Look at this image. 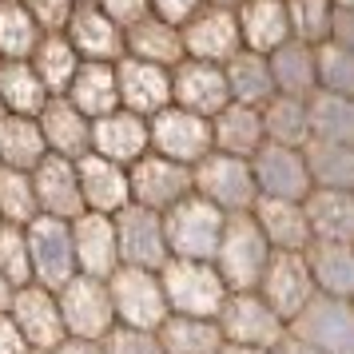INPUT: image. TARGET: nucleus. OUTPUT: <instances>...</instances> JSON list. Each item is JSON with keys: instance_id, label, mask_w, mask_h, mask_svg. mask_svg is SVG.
Returning <instances> with one entry per match:
<instances>
[{"instance_id": "obj_1", "label": "nucleus", "mask_w": 354, "mask_h": 354, "mask_svg": "<svg viewBox=\"0 0 354 354\" xmlns=\"http://www.w3.org/2000/svg\"><path fill=\"white\" fill-rule=\"evenodd\" d=\"M271 259L274 247L267 243L255 215H227V231L223 243H219V255H215V267H219L231 295L263 287V274L271 267Z\"/></svg>"}, {"instance_id": "obj_2", "label": "nucleus", "mask_w": 354, "mask_h": 354, "mask_svg": "<svg viewBox=\"0 0 354 354\" xmlns=\"http://www.w3.org/2000/svg\"><path fill=\"white\" fill-rule=\"evenodd\" d=\"M163 290L171 315H187V319H219L223 303L231 299L223 274L215 263H195V259H171L160 271Z\"/></svg>"}, {"instance_id": "obj_3", "label": "nucleus", "mask_w": 354, "mask_h": 354, "mask_svg": "<svg viewBox=\"0 0 354 354\" xmlns=\"http://www.w3.org/2000/svg\"><path fill=\"white\" fill-rule=\"evenodd\" d=\"M167 223V243H171V259H195V263H215L219 243L227 231V215L203 195H187L179 207L163 215Z\"/></svg>"}, {"instance_id": "obj_4", "label": "nucleus", "mask_w": 354, "mask_h": 354, "mask_svg": "<svg viewBox=\"0 0 354 354\" xmlns=\"http://www.w3.org/2000/svg\"><path fill=\"white\" fill-rule=\"evenodd\" d=\"M195 195L215 203L223 215H251L263 199L251 160L223 156V151H211L203 163H195Z\"/></svg>"}, {"instance_id": "obj_5", "label": "nucleus", "mask_w": 354, "mask_h": 354, "mask_svg": "<svg viewBox=\"0 0 354 354\" xmlns=\"http://www.w3.org/2000/svg\"><path fill=\"white\" fill-rule=\"evenodd\" d=\"M108 287H112V303H115L120 326L160 335V326L171 319V303H167V290H163L160 271L120 267V271L108 279Z\"/></svg>"}, {"instance_id": "obj_6", "label": "nucleus", "mask_w": 354, "mask_h": 354, "mask_svg": "<svg viewBox=\"0 0 354 354\" xmlns=\"http://www.w3.org/2000/svg\"><path fill=\"white\" fill-rule=\"evenodd\" d=\"M219 326L231 346H255V351H283L290 338V326L259 290H239L231 295L219 310Z\"/></svg>"}, {"instance_id": "obj_7", "label": "nucleus", "mask_w": 354, "mask_h": 354, "mask_svg": "<svg viewBox=\"0 0 354 354\" xmlns=\"http://www.w3.org/2000/svg\"><path fill=\"white\" fill-rule=\"evenodd\" d=\"M60 310H64L68 338H88V342H108L120 319H115L112 287L104 279H88L76 274L64 290H60Z\"/></svg>"}, {"instance_id": "obj_8", "label": "nucleus", "mask_w": 354, "mask_h": 354, "mask_svg": "<svg viewBox=\"0 0 354 354\" xmlns=\"http://www.w3.org/2000/svg\"><path fill=\"white\" fill-rule=\"evenodd\" d=\"M151 151L163 160L183 163V167H195L215 151V128H211V120L171 104L160 115H151Z\"/></svg>"}, {"instance_id": "obj_9", "label": "nucleus", "mask_w": 354, "mask_h": 354, "mask_svg": "<svg viewBox=\"0 0 354 354\" xmlns=\"http://www.w3.org/2000/svg\"><path fill=\"white\" fill-rule=\"evenodd\" d=\"M28 251H32V274L40 287L60 290L80 274L76 263V243H72V223L64 219H48L40 215L36 223H28Z\"/></svg>"}, {"instance_id": "obj_10", "label": "nucleus", "mask_w": 354, "mask_h": 354, "mask_svg": "<svg viewBox=\"0 0 354 354\" xmlns=\"http://www.w3.org/2000/svg\"><path fill=\"white\" fill-rule=\"evenodd\" d=\"M120 231V259L124 267H144V271H163L171 263V243H167V223L160 211H147L131 203L115 215Z\"/></svg>"}, {"instance_id": "obj_11", "label": "nucleus", "mask_w": 354, "mask_h": 354, "mask_svg": "<svg viewBox=\"0 0 354 354\" xmlns=\"http://www.w3.org/2000/svg\"><path fill=\"white\" fill-rule=\"evenodd\" d=\"M259 295H263V299L274 306V315L290 326L306 306L319 299V283H315V271H310V259L274 251L271 267H267V274H263Z\"/></svg>"}, {"instance_id": "obj_12", "label": "nucleus", "mask_w": 354, "mask_h": 354, "mask_svg": "<svg viewBox=\"0 0 354 354\" xmlns=\"http://www.w3.org/2000/svg\"><path fill=\"white\" fill-rule=\"evenodd\" d=\"M290 338H299L322 354H354V303L319 295L290 322Z\"/></svg>"}, {"instance_id": "obj_13", "label": "nucleus", "mask_w": 354, "mask_h": 354, "mask_svg": "<svg viewBox=\"0 0 354 354\" xmlns=\"http://www.w3.org/2000/svg\"><path fill=\"white\" fill-rule=\"evenodd\" d=\"M187 195H195V167H183L176 160L163 156H144L131 167V203H140L147 211L167 215L171 207H179Z\"/></svg>"}, {"instance_id": "obj_14", "label": "nucleus", "mask_w": 354, "mask_h": 354, "mask_svg": "<svg viewBox=\"0 0 354 354\" xmlns=\"http://www.w3.org/2000/svg\"><path fill=\"white\" fill-rule=\"evenodd\" d=\"M183 44H187V60H203V64L227 68L247 48L243 44V28H239V12L207 4L195 20L183 24Z\"/></svg>"}, {"instance_id": "obj_15", "label": "nucleus", "mask_w": 354, "mask_h": 354, "mask_svg": "<svg viewBox=\"0 0 354 354\" xmlns=\"http://www.w3.org/2000/svg\"><path fill=\"white\" fill-rule=\"evenodd\" d=\"M255 179L263 199H290V203H306L315 192L310 179V163H306L303 147H283V144H267L255 160Z\"/></svg>"}, {"instance_id": "obj_16", "label": "nucleus", "mask_w": 354, "mask_h": 354, "mask_svg": "<svg viewBox=\"0 0 354 354\" xmlns=\"http://www.w3.org/2000/svg\"><path fill=\"white\" fill-rule=\"evenodd\" d=\"M17 326L24 330V338L32 342V351H60L68 342V326H64V310H60V295L48 287H20L8 310Z\"/></svg>"}, {"instance_id": "obj_17", "label": "nucleus", "mask_w": 354, "mask_h": 354, "mask_svg": "<svg viewBox=\"0 0 354 354\" xmlns=\"http://www.w3.org/2000/svg\"><path fill=\"white\" fill-rule=\"evenodd\" d=\"M171 100L176 108L215 120V115L231 108V88H227V72L219 64H203V60H183L171 72Z\"/></svg>"}, {"instance_id": "obj_18", "label": "nucleus", "mask_w": 354, "mask_h": 354, "mask_svg": "<svg viewBox=\"0 0 354 354\" xmlns=\"http://www.w3.org/2000/svg\"><path fill=\"white\" fill-rule=\"evenodd\" d=\"M72 243H76V263L80 274L88 279H112L124 259H120V231H115L112 215H96V211H84L80 219L72 223Z\"/></svg>"}, {"instance_id": "obj_19", "label": "nucleus", "mask_w": 354, "mask_h": 354, "mask_svg": "<svg viewBox=\"0 0 354 354\" xmlns=\"http://www.w3.org/2000/svg\"><path fill=\"white\" fill-rule=\"evenodd\" d=\"M32 183H36V199H40V215L76 223L84 211H88L84 187H80V167L72 160L48 156V160L32 171Z\"/></svg>"}, {"instance_id": "obj_20", "label": "nucleus", "mask_w": 354, "mask_h": 354, "mask_svg": "<svg viewBox=\"0 0 354 354\" xmlns=\"http://www.w3.org/2000/svg\"><path fill=\"white\" fill-rule=\"evenodd\" d=\"M68 40L92 64H120L128 56V28H120L100 4H80L68 24Z\"/></svg>"}, {"instance_id": "obj_21", "label": "nucleus", "mask_w": 354, "mask_h": 354, "mask_svg": "<svg viewBox=\"0 0 354 354\" xmlns=\"http://www.w3.org/2000/svg\"><path fill=\"white\" fill-rule=\"evenodd\" d=\"M92 151L120 167H136L144 156H151V120L128 112V108L104 115V120H96Z\"/></svg>"}, {"instance_id": "obj_22", "label": "nucleus", "mask_w": 354, "mask_h": 354, "mask_svg": "<svg viewBox=\"0 0 354 354\" xmlns=\"http://www.w3.org/2000/svg\"><path fill=\"white\" fill-rule=\"evenodd\" d=\"M40 131H44V140H48V151L60 156V160L80 163L84 156H92L96 124H92L68 96H52L48 100V108L40 112Z\"/></svg>"}, {"instance_id": "obj_23", "label": "nucleus", "mask_w": 354, "mask_h": 354, "mask_svg": "<svg viewBox=\"0 0 354 354\" xmlns=\"http://www.w3.org/2000/svg\"><path fill=\"white\" fill-rule=\"evenodd\" d=\"M115 72H120V100H124L128 112L151 120V115H160L163 108L176 104V100H171V72H167V68L124 56V60L115 64Z\"/></svg>"}, {"instance_id": "obj_24", "label": "nucleus", "mask_w": 354, "mask_h": 354, "mask_svg": "<svg viewBox=\"0 0 354 354\" xmlns=\"http://www.w3.org/2000/svg\"><path fill=\"white\" fill-rule=\"evenodd\" d=\"M80 187H84V203L96 215H120L124 207H131V167L104 160V156H84L80 163Z\"/></svg>"}, {"instance_id": "obj_25", "label": "nucleus", "mask_w": 354, "mask_h": 354, "mask_svg": "<svg viewBox=\"0 0 354 354\" xmlns=\"http://www.w3.org/2000/svg\"><path fill=\"white\" fill-rule=\"evenodd\" d=\"M255 223L263 227V235L274 251H287V255H306L315 247V227L306 215L303 203H290V199H259L255 203Z\"/></svg>"}, {"instance_id": "obj_26", "label": "nucleus", "mask_w": 354, "mask_h": 354, "mask_svg": "<svg viewBox=\"0 0 354 354\" xmlns=\"http://www.w3.org/2000/svg\"><path fill=\"white\" fill-rule=\"evenodd\" d=\"M239 28L247 52H259V56H274L287 40H295L287 0H247L239 8Z\"/></svg>"}, {"instance_id": "obj_27", "label": "nucleus", "mask_w": 354, "mask_h": 354, "mask_svg": "<svg viewBox=\"0 0 354 354\" xmlns=\"http://www.w3.org/2000/svg\"><path fill=\"white\" fill-rule=\"evenodd\" d=\"M215 128V151L223 156H239V160H255L267 147V128H263V112L259 108H243L231 104L211 120Z\"/></svg>"}, {"instance_id": "obj_28", "label": "nucleus", "mask_w": 354, "mask_h": 354, "mask_svg": "<svg viewBox=\"0 0 354 354\" xmlns=\"http://www.w3.org/2000/svg\"><path fill=\"white\" fill-rule=\"evenodd\" d=\"M128 56L176 72V68L187 60L183 28H176V24H167V20H160V17H147L144 24L128 28Z\"/></svg>"}, {"instance_id": "obj_29", "label": "nucleus", "mask_w": 354, "mask_h": 354, "mask_svg": "<svg viewBox=\"0 0 354 354\" xmlns=\"http://www.w3.org/2000/svg\"><path fill=\"white\" fill-rule=\"evenodd\" d=\"M68 100H72L92 124L104 120V115L120 112L124 100H120V72H115V64H92V60H84L80 76L68 88Z\"/></svg>"}, {"instance_id": "obj_30", "label": "nucleus", "mask_w": 354, "mask_h": 354, "mask_svg": "<svg viewBox=\"0 0 354 354\" xmlns=\"http://www.w3.org/2000/svg\"><path fill=\"white\" fill-rule=\"evenodd\" d=\"M223 72H227V88H231V104H243V108H259L263 112L279 96L274 72H271V56H259V52L243 48Z\"/></svg>"}, {"instance_id": "obj_31", "label": "nucleus", "mask_w": 354, "mask_h": 354, "mask_svg": "<svg viewBox=\"0 0 354 354\" xmlns=\"http://www.w3.org/2000/svg\"><path fill=\"white\" fill-rule=\"evenodd\" d=\"M52 151L44 131H40V120H32V115H4L0 120V167L36 171Z\"/></svg>"}, {"instance_id": "obj_32", "label": "nucleus", "mask_w": 354, "mask_h": 354, "mask_svg": "<svg viewBox=\"0 0 354 354\" xmlns=\"http://www.w3.org/2000/svg\"><path fill=\"white\" fill-rule=\"evenodd\" d=\"M271 72H274L279 96L310 100L319 92V48H310L303 40H287L271 56Z\"/></svg>"}, {"instance_id": "obj_33", "label": "nucleus", "mask_w": 354, "mask_h": 354, "mask_svg": "<svg viewBox=\"0 0 354 354\" xmlns=\"http://www.w3.org/2000/svg\"><path fill=\"white\" fill-rule=\"evenodd\" d=\"M303 207L315 227V243H354V192L315 187Z\"/></svg>"}, {"instance_id": "obj_34", "label": "nucleus", "mask_w": 354, "mask_h": 354, "mask_svg": "<svg viewBox=\"0 0 354 354\" xmlns=\"http://www.w3.org/2000/svg\"><path fill=\"white\" fill-rule=\"evenodd\" d=\"M0 100H4L8 115H32V120H40L52 92L36 76L32 60H4L0 64Z\"/></svg>"}, {"instance_id": "obj_35", "label": "nucleus", "mask_w": 354, "mask_h": 354, "mask_svg": "<svg viewBox=\"0 0 354 354\" xmlns=\"http://www.w3.org/2000/svg\"><path fill=\"white\" fill-rule=\"evenodd\" d=\"M32 68L52 96H68L72 80L80 76V68H84V56L68 40V32H44V40H40V48L32 56Z\"/></svg>"}, {"instance_id": "obj_36", "label": "nucleus", "mask_w": 354, "mask_h": 354, "mask_svg": "<svg viewBox=\"0 0 354 354\" xmlns=\"http://www.w3.org/2000/svg\"><path fill=\"white\" fill-rule=\"evenodd\" d=\"M306 259H310L319 295L354 303V243H315Z\"/></svg>"}, {"instance_id": "obj_37", "label": "nucleus", "mask_w": 354, "mask_h": 354, "mask_svg": "<svg viewBox=\"0 0 354 354\" xmlns=\"http://www.w3.org/2000/svg\"><path fill=\"white\" fill-rule=\"evenodd\" d=\"M160 342L167 354H223L227 346L219 319H187V315H171L163 322Z\"/></svg>"}, {"instance_id": "obj_38", "label": "nucleus", "mask_w": 354, "mask_h": 354, "mask_svg": "<svg viewBox=\"0 0 354 354\" xmlns=\"http://www.w3.org/2000/svg\"><path fill=\"white\" fill-rule=\"evenodd\" d=\"M263 128H267V144L306 147L310 144V100L274 96L263 108Z\"/></svg>"}, {"instance_id": "obj_39", "label": "nucleus", "mask_w": 354, "mask_h": 354, "mask_svg": "<svg viewBox=\"0 0 354 354\" xmlns=\"http://www.w3.org/2000/svg\"><path fill=\"white\" fill-rule=\"evenodd\" d=\"M310 140L354 147V100L335 92L310 96Z\"/></svg>"}, {"instance_id": "obj_40", "label": "nucleus", "mask_w": 354, "mask_h": 354, "mask_svg": "<svg viewBox=\"0 0 354 354\" xmlns=\"http://www.w3.org/2000/svg\"><path fill=\"white\" fill-rule=\"evenodd\" d=\"M44 28L20 0H0V60H32Z\"/></svg>"}, {"instance_id": "obj_41", "label": "nucleus", "mask_w": 354, "mask_h": 354, "mask_svg": "<svg viewBox=\"0 0 354 354\" xmlns=\"http://www.w3.org/2000/svg\"><path fill=\"white\" fill-rule=\"evenodd\" d=\"M303 151H306V163H310V179H315V187L354 192V147L310 140Z\"/></svg>"}, {"instance_id": "obj_42", "label": "nucleus", "mask_w": 354, "mask_h": 354, "mask_svg": "<svg viewBox=\"0 0 354 354\" xmlns=\"http://www.w3.org/2000/svg\"><path fill=\"white\" fill-rule=\"evenodd\" d=\"M0 219L17 223V227H28L40 219V199H36L32 171L0 167Z\"/></svg>"}, {"instance_id": "obj_43", "label": "nucleus", "mask_w": 354, "mask_h": 354, "mask_svg": "<svg viewBox=\"0 0 354 354\" xmlns=\"http://www.w3.org/2000/svg\"><path fill=\"white\" fill-rule=\"evenodd\" d=\"M287 12L295 40H303L310 48H319L335 36V12H338L335 0H287Z\"/></svg>"}, {"instance_id": "obj_44", "label": "nucleus", "mask_w": 354, "mask_h": 354, "mask_svg": "<svg viewBox=\"0 0 354 354\" xmlns=\"http://www.w3.org/2000/svg\"><path fill=\"white\" fill-rule=\"evenodd\" d=\"M0 274L12 287H32V251H28V227L17 223H0Z\"/></svg>"}, {"instance_id": "obj_45", "label": "nucleus", "mask_w": 354, "mask_h": 354, "mask_svg": "<svg viewBox=\"0 0 354 354\" xmlns=\"http://www.w3.org/2000/svg\"><path fill=\"white\" fill-rule=\"evenodd\" d=\"M319 92L354 100V48H342L335 40L319 44Z\"/></svg>"}, {"instance_id": "obj_46", "label": "nucleus", "mask_w": 354, "mask_h": 354, "mask_svg": "<svg viewBox=\"0 0 354 354\" xmlns=\"http://www.w3.org/2000/svg\"><path fill=\"white\" fill-rule=\"evenodd\" d=\"M28 12H32V20L44 28V32H68V24H72V17H76V0H20Z\"/></svg>"}, {"instance_id": "obj_47", "label": "nucleus", "mask_w": 354, "mask_h": 354, "mask_svg": "<svg viewBox=\"0 0 354 354\" xmlns=\"http://www.w3.org/2000/svg\"><path fill=\"white\" fill-rule=\"evenodd\" d=\"M104 346H108V354H167L160 335H151V330H131V326H115Z\"/></svg>"}, {"instance_id": "obj_48", "label": "nucleus", "mask_w": 354, "mask_h": 354, "mask_svg": "<svg viewBox=\"0 0 354 354\" xmlns=\"http://www.w3.org/2000/svg\"><path fill=\"white\" fill-rule=\"evenodd\" d=\"M100 8H104L120 28H136V24H144L147 17H156V12H151V0H100Z\"/></svg>"}, {"instance_id": "obj_49", "label": "nucleus", "mask_w": 354, "mask_h": 354, "mask_svg": "<svg viewBox=\"0 0 354 354\" xmlns=\"http://www.w3.org/2000/svg\"><path fill=\"white\" fill-rule=\"evenodd\" d=\"M203 8H207V0H151V12L160 20H167V24H176V28L195 20Z\"/></svg>"}, {"instance_id": "obj_50", "label": "nucleus", "mask_w": 354, "mask_h": 354, "mask_svg": "<svg viewBox=\"0 0 354 354\" xmlns=\"http://www.w3.org/2000/svg\"><path fill=\"white\" fill-rule=\"evenodd\" d=\"M0 354H32V342L24 338V330L17 326V319L8 310L0 315Z\"/></svg>"}, {"instance_id": "obj_51", "label": "nucleus", "mask_w": 354, "mask_h": 354, "mask_svg": "<svg viewBox=\"0 0 354 354\" xmlns=\"http://www.w3.org/2000/svg\"><path fill=\"white\" fill-rule=\"evenodd\" d=\"M330 40L342 44V48H354V8H338L335 12V36Z\"/></svg>"}, {"instance_id": "obj_52", "label": "nucleus", "mask_w": 354, "mask_h": 354, "mask_svg": "<svg viewBox=\"0 0 354 354\" xmlns=\"http://www.w3.org/2000/svg\"><path fill=\"white\" fill-rule=\"evenodd\" d=\"M56 354H108V346L104 342H88V338H68Z\"/></svg>"}, {"instance_id": "obj_53", "label": "nucleus", "mask_w": 354, "mask_h": 354, "mask_svg": "<svg viewBox=\"0 0 354 354\" xmlns=\"http://www.w3.org/2000/svg\"><path fill=\"white\" fill-rule=\"evenodd\" d=\"M12 299H17V287L0 274V315H4V310H12Z\"/></svg>"}, {"instance_id": "obj_54", "label": "nucleus", "mask_w": 354, "mask_h": 354, "mask_svg": "<svg viewBox=\"0 0 354 354\" xmlns=\"http://www.w3.org/2000/svg\"><path fill=\"white\" fill-rule=\"evenodd\" d=\"M274 354H322V351L306 346V342H299V338H287V346H283V351H274Z\"/></svg>"}, {"instance_id": "obj_55", "label": "nucleus", "mask_w": 354, "mask_h": 354, "mask_svg": "<svg viewBox=\"0 0 354 354\" xmlns=\"http://www.w3.org/2000/svg\"><path fill=\"white\" fill-rule=\"evenodd\" d=\"M223 354H274V351H255V346H231V342H227Z\"/></svg>"}, {"instance_id": "obj_56", "label": "nucleus", "mask_w": 354, "mask_h": 354, "mask_svg": "<svg viewBox=\"0 0 354 354\" xmlns=\"http://www.w3.org/2000/svg\"><path fill=\"white\" fill-rule=\"evenodd\" d=\"M207 4H215V8H231V12H239V8L247 4V0H207Z\"/></svg>"}, {"instance_id": "obj_57", "label": "nucleus", "mask_w": 354, "mask_h": 354, "mask_svg": "<svg viewBox=\"0 0 354 354\" xmlns=\"http://www.w3.org/2000/svg\"><path fill=\"white\" fill-rule=\"evenodd\" d=\"M338 8H354V0H335Z\"/></svg>"}, {"instance_id": "obj_58", "label": "nucleus", "mask_w": 354, "mask_h": 354, "mask_svg": "<svg viewBox=\"0 0 354 354\" xmlns=\"http://www.w3.org/2000/svg\"><path fill=\"white\" fill-rule=\"evenodd\" d=\"M4 115H8V108H4V100H0V120H4Z\"/></svg>"}, {"instance_id": "obj_59", "label": "nucleus", "mask_w": 354, "mask_h": 354, "mask_svg": "<svg viewBox=\"0 0 354 354\" xmlns=\"http://www.w3.org/2000/svg\"><path fill=\"white\" fill-rule=\"evenodd\" d=\"M76 4H100V0H76Z\"/></svg>"}, {"instance_id": "obj_60", "label": "nucleus", "mask_w": 354, "mask_h": 354, "mask_svg": "<svg viewBox=\"0 0 354 354\" xmlns=\"http://www.w3.org/2000/svg\"><path fill=\"white\" fill-rule=\"evenodd\" d=\"M32 354H56V351H32Z\"/></svg>"}, {"instance_id": "obj_61", "label": "nucleus", "mask_w": 354, "mask_h": 354, "mask_svg": "<svg viewBox=\"0 0 354 354\" xmlns=\"http://www.w3.org/2000/svg\"><path fill=\"white\" fill-rule=\"evenodd\" d=\"M0 64H4V60H0Z\"/></svg>"}, {"instance_id": "obj_62", "label": "nucleus", "mask_w": 354, "mask_h": 354, "mask_svg": "<svg viewBox=\"0 0 354 354\" xmlns=\"http://www.w3.org/2000/svg\"><path fill=\"white\" fill-rule=\"evenodd\" d=\"M0 223H4V219H0Z\"/></svg>"}]
</instances>
